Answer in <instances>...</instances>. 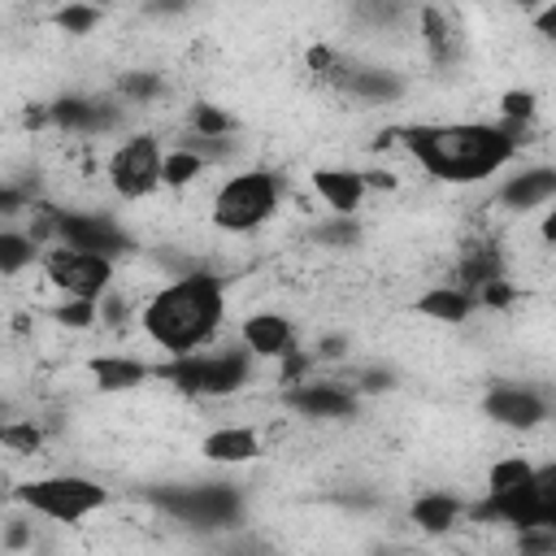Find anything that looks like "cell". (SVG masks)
<instances>
[{
	"label": "cell",
	"mask_w": 556,
	"mask_h": 556,
	"mask_svg": "<svg viewBox=\"0 0 556 556\" xmlns=\"http://www.w3.org/2000/svg\"><path fill=\"white\" fill-rule=\"evenodd\" d=\"M400 143L443 187L495 182L521 156V130L508 122H482V117L413 122L400 130Z\"/></svg>",
	"instance_id": "6da1fadb"
},
{
	"label": "cell",
	"mask_w": 556,
	"mask_h": 556,
	"mask_svg": "<svg viewBox=\"0 0 556 556\" xmlns=\"http://www.w3.org/2000/svg\"><path fill=\"white\" fill-rule=\"evenodd\" d=\"M230 317V295L222 274L213 269H187L161 278L135 308V330L143 343L165 352L169 361L195 356L217 343L222 326Z\"/></svg>",
	"instance_id": "7a4b0ae2"
},
{
	"label": "cell",
	"mask_w": 556,
	"mask_h": 556,
	"mask_svg": "<svg viewBox=\"0 0 556 556\" xmlns=\"http://www.w3.org/2000/svg\"><path fill=\"white\" fill-rule=\"evenodd\" d=\"M282 200H287V182H282L278 169H269V165H239V169H230L213 187V195H208V226L217 235L248 239V235L265 230L282 213Z\"/></svg>",
	"instance_id": "3957f363"
},
{
	"label": "cell",
	"mask_w": 556,
	"mask_h": 556,
	"mask_svg": "<svg viewBox=\"0 0 556 556\" xmlns=\"http://www.w3.org/2000/svg\"><path fill=\"white\" fill-rule=\"evenodd\" d=\"M109 486L91 473L78 469H56V473H39L26 478L22 486H13V504L26 508L30 517H43L52 526H83L87 517L109 508Z\"/></svg>",
	"instance_id": "277c9868"
},
{
	"label": "cell",
	"mask_w": 556,
	"mask_h": 556,
	"mask_svg": "<svg viewBox=\"0 0 556 556\" xmlns=\"http://www.w3.org/2000/svg\"><path fill=\"white\" fill-rule=\"evenodd\" d=\"M165 156H169V152L161 148V139H156L152 130H130V135H122V139L109 148L104 165H100L109 195H113L117 204H148V200L165 187Z\"/></svg>",
	"instance_id": "5b68a950"
},
{
	"label": "cell",
	"mask_w": 556,
	"mask_h": 556,
	"mask_svg": "<svg viewBox=\"0 0 556 556\" xmlns=\"http://www.w3.org/2000/svg\"><path fill=\"white\" fill-rule=\"evenodd\" d=\"M39 274L43 282L61 295V300H87L100 304L104 295L117 291V261L91 248H74V243H43L39 256Z\"/></svg>",
	"instance_id": "8992f818"
},
{
	"label": "cell",
	"mask_w": 556,
	"mask_h": 556,
	"mask_svg": "<svg viewBox=\"0 0 556 556\" xmlns=\"http://www.w3.org/2000/svg\"><path fill=\"white\" fill-rule=\"evenodd\" d=\"M248 369H252V352H248L243 343H239V348L213 343V348H204V352H195V356L174 361V365H169V378H174V387H182V391H191V395L217 400V395L239 391V387L248 382Z\"/></svg>",
	"instance_id": "52a82bcc"
},
{
	"label": "cell",
	"mask_w": 556,
	"mask_h": 556,
	"mask_svg": "<svg viewBox=\"0 0 556 556\" xmlns=\"http://www.w3.org/2000/svg\"><path fill=\"white\" fill-rule=\"evenodd\" d=\"M486 508L521 530H556V460L534 465L521 495H513L504 504H486Z\"/></svg>",
	"instance_id": "ba28073f"
},
{
	"label": "cell",
	"mask_w": 556,
	"mask_h": 556,
	"mask_svg": "<svg viewBox=\"0 0 556 556\" xmlns=\"http://www.w3.org/2000/svg\"><path fill=\"white\" fill-rule=\"evenodd\" d=\"M239 343L252 352V361H287L300 339H295V321L278 308H256L239 321Z\"/></svg>",
	"instance_id": "9c48e42d"
},
{
	"label": "cell",
	"mask_w": 556,
	"mask_h": 556,
	"mask_svg": "<svg viewBox=\"0 0 556 556\" xmlns=\"http://www.w3.org/2000/svg\"><path fill=\"white\" fill-rule=\"evenodd\" d=\"M556 200V165H526L495 182V204L508 213H534Z\"/></svg>",
	"instance_id": "30bf717a"
},
{
	"label": "cell",
	"mask_w": 556,
	"mask_h": 556,
	"mask_svg": "<svg viewBox=\"0 0 556 556\" xmlns=\"http://www.w3.org/2000/svg\"><path fill=\"white\" fill-rule=\"evenodd\" d=\"M486 417L491 421H500V426H513V430H530V426H539V421H547V400L534 391V387H526V382H500L491 395H486Z\"/></svg>",
	"instance_id": "8fae6325"
},
{
	"label": "cell",
	"mask_w": 556,
	"mask_h": 556,
	"mask_svg": "<svg viewBox=\"0 0 556 556\" xmlns=\"http://www.w3.org/2000/svg\"><path fill=\"white\" fill-rule=\"evenodd\" d=\"M265 452V443H261V430L256 426H248V421H222V426H213L204 439H200V456L208 460V465H248V460H256Z\"/></svg>",
	"instance_id": "7c38bea8"
},
{
	"label": "cell",
	"mask_w": 556,
	"mask_h": 556,
	"mask_svg": "<svg viewBox=\"0 0 556 556\" xmlns=\"http://www.w3.org/2000/svg\"><path fill=\"white\" fill-rule=\"evenodd\" d=\"M308 182H313L317 200H321L334 217H343V222H348V213L361 208V200H365V191H369V178H365L361 169H343V165H321V169L308 174Z\"/></svg>",
	"instance_id": "4fadbf2b"
},
{
	"label": "cell",
	"mask_w": 556,
	"mask_h": 556,
	"mask_svg": "<svg viewBox=\"0 0 556 556\" xmlns=\"http://www.w3.org/2000/svg\"><path fill=\"white\" fill-rule=\"evenodd\" d=\"M87 374H91V382H96L104 395H117V391L143 387V382L152 378V365L139 361V356H130V352H104V356H91Z\"/></svg>",
	"instance_id": "5bb4252c"
},
{
	"label": "cell",
	"mask_w": 556,
	"mask_h": 556,
	"mask_svg": "<svg viewBox=\"0 0 556 556\" xmlns=\"http://www.w3.org/2000/svg\"><path fill=\"white\" fill-rule=\"evenodd\" d=\"M473 308H478V300H473L469 291H460L456 282H439V287H430L426 295H417V313L430 317V321H452V326H460V321H469Z\"/></svg>",
	"instance_id": "9a60e30c"
},
{
	"label": "cell",
	"mask_w": 556,
	"mask_h": 556,
	"mask_svg": "<svg viewBox=\"0 0 556 556\" xmlns=\"http://www.w3.org/2000/svg\"><path fill=\"white\" fill-rule=\"evenodd\" d=\"M530 30L556 43V4H547V9H539V13H530Z\"/></svg>",
	"instance_id": "2e32d148"
}]
</instances>
